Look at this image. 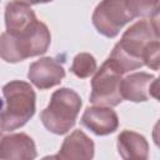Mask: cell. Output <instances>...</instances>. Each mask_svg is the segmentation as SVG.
Listing matches in <instances>:
<instances>
[{
	"label": "cell",
	"mask_w": 160,
	"mask_h": 160,
	"mask_svg": "<svg viewBox=\"0 0 160 160\" xmlns=\"http://www.w3.org/2000/svg\"><path fill=\"white\" fill-rule=\"evenodd\" d=\"M120 91L122 100L139 102L149 98L158 99V79L146 72H135L121 79Z\"/></svg>",
	"instance_id": "cell-7"
},
{
	"label": "cell",
	"mask_w": 160,
	"mask_h": 160,
	"mask_svg": "<svg viewBox=\"0 0 160 160\" xmlns=\"http://www.w3.org/2000/svg\"><path fill=\"white\" fill-rule=\"evenodd\" d=\"M155 40H159L158 15L130 26L124 32L121 40L114 46L109 59L121 74L139 69L144 65L145 49Z\"/></svg>",
	"instance_id": "cell-1"
},
{
	"label": "cell",
	"mask_w": 160,
	"mask_h": 160,
	"mask_svg": "<svg viewBox=\"0 0 160 160\" xmlns=\"http://www.w3.org/2000/svg\"><path fill=\"white\" fill-rule=\"evenodd\" d=\"M51 41L48 26L38 19L25 30L0 35V58L6 62H19L46 52Z\"/></svg>",
	"instance_id": "cell-2"
},
{
	"label": "cell",
	"mask_w": 160,
	"mask_h": 160,
	"mask_svg": "<svg viewBox=\"0 0 160 160\" xmlns=\"http://www.w3.org/2000/svg\"><path fill=\"white\" fill-rule=\"evenodd\" d=\"M36 20L34 11L29 8V5L11 1L6 5L5 9V25L6 31L10 34H16L25 30Z\"/></svg>",
	"instance_id": "cell-12"
},
{
	"label": "cell",
	"mask_w": 160,
	"mask_h": 160,
	"mask_svg": "<svg viewBox=\"0 0 160 160\" xmlns=\"http://www.w3.org/2000/svg\"><path fill=\"white\" fill-rule=\"evenodd\" d=\"M15 1H19V2H22V4H26V5H34V4L49 2V1H52V0H15Z\"/></svg>",
	"instance_id": "cell-17"
},
{
	"label": "cell",
	"mask_w": 160,
	"mask_h": 160,
	"mask_svg": "<svg viewBox=\"0 0 160 160\" xmlns=\"http://www.w3.org/2000/svg\"><path fill=\"white\" fill-rule=\"evenodd\" d=\"M134 20L129 12L125 0H102L92 14V24L96 30L106 36L114 38L125 24Z\"/></svg>",
	"instance_id": "cell-6"
},
{
	"label": "cell",
	"mask_w": 160,
	"mask_h": 160,
	"mask_svg": "<svg viewBox=\"0 0 160 160\" xmlns=\"http://www.w3.org/2000/svg\"><path fill=\"white\" fill-rule=\"evenodd\" d=\"M81 124L91 130L94 134L104 136L114 132L119 126V118L110 106H91L86 108L82 116Z\"/></svg>",
	"instance_id": "cell-9"
},
{
	"label": "cell",
	"mask_w": 160,
	"mask_h": 160,
	"mask_svg": "<svg viewBox=\"0 0 160 160\" xmlns=\"http://www.w3.org/2000/svg\"><path fill=\"white\" fill-rule=\"evenodd\" d=\"M71 71L81 79H86L96 71V61L92 55L88 52H80L74 58Z\"/></svg>",
	"instance_id": "cell-15"
},
{
	"label": "cell",
	"mask_w": 160,
	"mask_h": 160,
	"mask_svg": "<svg viewBox=\"0 0 160 160\" xmlns=\"http://www.w3.org/2000/svg\"><path fill=\"white\" fill-rule=\"evenodd\" d=\"M81 104L78 92L61 88L51 95L49 105L41 111V122L49 131L56 135L66 134L75 125Z\"/></svg>",
	"instance_id": "cell-4"
},
{
	"label": "cell",
	"mask_w": 160,
	"mask_h": 160,
	"mask_svg": "<svg viewBox=\"0 0 160 160\" xmlns=\"http://www.w3.org/2000/svg\"><path fill=\"white\" fill-rule=\"evenodd\" d=\"M94 156V142L81 130H74L62 142L60 151L52 156L55 159L81 160Z\"/></svg>",
	"instance_id": "cell-11"
},
{
	"label": "cell",
	"mask_w": 160,
	"mask_h": 160,
	"mask_svg": "<svg viewBox=\"0 0 160 160\" xmlns=\"http://www.w3.org/2000/svg\"><path fill=\"white\" fill-rule=\"evenodd\" d=\"M118 149L122 159L144 160L148 158L149 145L145 138L138 132L124 130L118 136Z\"/></svg>",
	"instance_id": "cell-13"
},
{
	"label": "cell",
	"mask_w": 160,
	"mask_h": 160,
	"mask_svg": "<svg viewBox=\"0 0 160 160\" xmlns=\"http://www.w3.org/2000/svg\"><path fill=\"white\" fill-rule=\"evenodd\" d=\"M125 2L132 19L158 15L159 0H125Z\"/></svg>",
	"instance_id": "cell-14"
},
{
	"label": "cell",
	"mask_w": 160,
	"mask_h": 160,
	"mask_svg": "<svg viewBox=\"0 0 160 160\" xmlns=\"http://www.w3.org/2000/svg\"><path fill=\"white\" fill-rule=\"evenodd\" d=\"M159 49H160L159 40H155L148 45L144 52V58H142L144 65H148L152 70L159 69Z\"/></svg>",
	"instance_id": "cell-16"
},
{
	"label": "cell",
	"mask_w": 160,
	"mask_h": 160,
	"mask_svg": "<svg viewBox=\"0 0 160 160\" xmlns=\"http://www.w3.org/2000/svg\"><path fill=\"white\" fill-rule=\"evenodd\" d=\"M121 75V71L110 59H108L91 80L90 101L94 105L101 106L119 105L122 101L120 91Z\"/></svg>",
	"instance_id": "cell-5"
},
{
	"label": "cell",
	"mask_w": 160,
	"mask_h": 160,
	"mask_svg": "<svg viewBox=\"0 0 160 160\" xmlns=\"http://www.w3.org/2000/svg\"><path fill=\"white\" fill-rule=\"evenodd\" d=\"M35 156V142L26 134H10L0 139V159L28 160Z\"/></svg>",
	"instance_id": "cell-10"
},
{
	"label": "cell",
	"mask_w": 160,
	"mask_h": 160,
	"mask_svg": "<svg viewBox=\"0 0 160 160\" xmlns=\"http://www.w3.org/2000/svg\"><path fill=\"white\" fill-rule=\"evenodd\" d=\"M0 104V129L11 131L25 125L35 112V92L30 84L14 80L2 88Z\"/></svg>",
	"instance_id": "cell-3"
},
{
	"label": "cell",
	"mask_w": 160,
	"mask_h": 160,
	"mask_svg": "<svg viewBox=\"0 0 160 160\" xmlns=\"http://www.w3.org/2000/svg\"><path fill=\"white\" fill-rule=\"evenodd\" d=\"M1 138H2V135H1V132H0V139H1Z\"/></svg>",
	"instance_id": "cell-18"
},
{
	"label": "cell",
	"mask_w": 160,
	"mask_h": 160,
	"mask_svg": "<svg viewBox=\"0 0 160 160\" xmlns=\"http://www.w3.org/2000/svg\"><path fill=\"white\" fill-rule=\"evenodd\" d=\"M65 76L64 66L52 58H42L29 66L28 78L40 90L59 85Z\"/></svg>",
	"instance_id": "cell-8"
}]
</instances>
